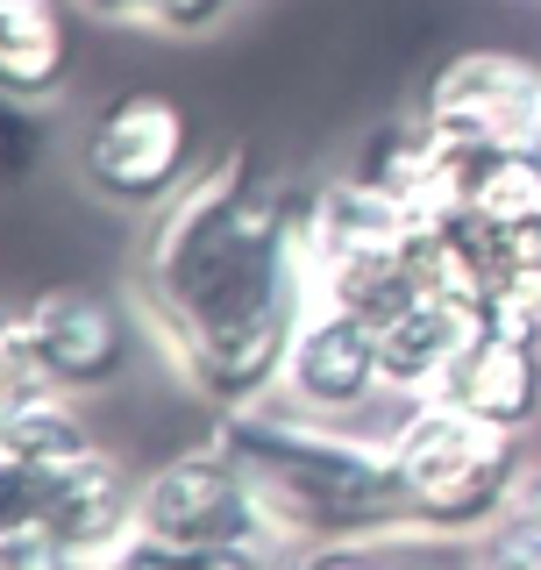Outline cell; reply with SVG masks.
Segmentation results:
<instances>
[{
  "instance_id": "obj_9",
  "label": "cell",
  "mask_w": 541,
  "mask_h": 570,
  "mask_svg": "<svg viewBox=\"0 0 541 570\" xmlns=\"http://www.w3.org/2000/svg\"><path fill=\"white\" fill-rule=\"evenodd\" d=\"M435 400L463 406V414L492 428H513V435H534L541 428V314H520V307L471 314V335H463Z\"/></svg>"
},
{
  "instance_id": "obj_24",
  "label": "cell",
  "mask_w": 541,
  "mask_h": 570,
  "mask_svg": "<svg viewBox=\"0 0 541 570\" xmlns=\"http://www.w3.org/2000/svg\"><path fill=\"white\" fill-rule=\"evenodd\" d=\"M285 549H264V542H228V549H200L193 570H278Z\"/></svg>"
},
{
  "instance_id": "obj_12",
  "label": "cell",
  "mask_w": 541,
  "mask_h": 570,
  "mask_svg": "<svg viewBox=\"0 0 541 570\" xmlns=\"http://www.w3.org/2000/svg\"><path fill=\"white\" fill-rule=\"evenodd\" d=\"M356 178H371V186L385 193V200H400L406 214L456 207L463 150L421 115V107H413V115H400V121H385V129L364 136V150H356Z\"/></svg>"
},
{
  "instance_id": "obj_23",
  "label": "cell",
  "mask_w": 541,
  "mask_h": 570,
  "mask_svg": "<svg viewBox=\"0 0 541 570\" xmlns=\"http://www.w3.org/2000/svg\"><path fill=\"white\" fill-rule=\"evenodd\" d=\"M100 570H193V549H171V542H157V534H129Z\"/></svg>"
},
{
  "instance_id": "obj_6",
  "label": "cell",
  "mask_w": 541,
  "mask_h": 570,
  "mask_svg": "<svg viewBox=\"0 0 541 570\" xmlns=\"http://www.w3.org/2000/svg\"><path fill=\"white\" fill-rule=\"evenodd\" d=\"M142 534H157V542H171V549H193V557H200V549H228V542L285 549L257 478H249L214 435L165 456L157 471H142Z\"/></svg>"
},
{
  "instance_id": "obj_14",
  "label": "cell",
  "mask_w": 541,
  "mask_h": 570,
  "mask_svg": "<svg viewBox=\"0 0 541 570\" xmlns=\"http://www.w3.org/2000/svg\"><path fill=\"white\" fill-rule=\"evenodd\" d=\"M406 236H413V214L356 171L306 193V257H314V272L321 264H350V257H377V249H406Z\"/></svg>"
},
{
  "instance_id": "obj_17",
  "label": "cell",
  "mask_w": 541,
  "mask_h": 570,
  "mask_svg": "<svg viewBox=\"0 0 541 570\" xmlns=\"http://www.w3.org/2000/svg\"><path fill=\"white\" fill-rule=\"evenodd\" d=\"M314 299H335V307H350L356 321H371V328H385V321H400L421 293V272H413L406 249H377V257H350V264H321L314 272Z\"/></svg>"
},
{
  "instance_id": "obj_7",
  "label": "cell",
  "mask_w": 541,
  "mask_h": 570,
  "mask_svg": "<svg viewBox=\"0 0 541 570\" xmlns=\"http://www.w3.org/2000/svg\"><path fill=\"white\" fill-rule=\"evenodd\" d=\"M421 115L456 142L484 157H541V65L520 50H456L435 65L421 94Z\"/></svg>"
},
{
  "instance_id": "obj_4",
  "label": "cell",
  "mask_w": 541,
  "mask_h": 570,
  "mask_svg": "<svg viewBox=\"0 0 541 570\" xmlns=\"http://www.w3.org/2000/svg\"><path fill=\"white\" fill-rule=\"evenodd\" d=\"M142 343H150L142 314L86 293V285L29 293L8 314V335H0V400H29V392L94 400V392H115L136 371Z\"/></svg>"
},
{
  "instance_id": "obj_11",
  "label": "cell",
  "mask_w": 541,
  "mask_h": 570,
  "mask_svg": "<svg viewBox=\"0 0 541 570\" xmlns=\"http://www.w3.org/2000/svg\"><path fill=\"white\" fill-rule=\"evenodd\" d=\"M285 400L328 421H356L364 406L385 400V356H377V328L356 321L335 299H314L285 356Z\"/></svg>"
},
{
  "instance_id": "obj_13",
  "label": "cell",
  "mask_w": 541,
  "mask_h": 570,
  "mask_svg": "<svg viewBox=\"0 0 541 570\" xmlns=\"http://www.w3.org/2000/svg\"><path fill=\"white\" fill-rule=\"evenodd\" d=\"M36 528H50L86 570H100L121 542H129V534H142V478H136L115 450H100V456L43 507V521H36Z\"/></svg>"
},
{
  "instance_id": "obj_10",
  "label": "cell",
  "mask_w": 541,
  "mask_h": 570,
  "mask_svg": "<svg viewBox=\"0 0 541 570\" xmlns=\"http://www.w3.org/2000/svg\"><path fill=\"white\" fill-rule=\"evenodd\" d=\"M456 207H471L492 243L499 307L541 314V157H484L463 150Z\"/></svg>"
},
{
  "instance_id": "obj_2",
  "label": "cell",
  "mask_w": 541,
  "mask_h": 570,
  "mask_svg": "<svg viewBox=\"0 0 541 570\" xmlns=\"http://www.w3.org/2000/svg\"><path fill=\"white\" fill-rule=\"evenodd\" d=\"M214 442L257 478L285 542H400L413 534L392 442L356 435L350 421L306 414L285 392H270L257 406L214 414Z\"/></svg>"
},
{
  "instance_id": "obj_18",
  "label": "cell",
  "mask_w": 541,
  "mask_h": 570,
  "mask_svg": "<svg viewBox=\"0 0 541 570\" xmlns=\"http://www.w3.org/2000/svg\"><path fill=\"white\" fill-rule=\"evenodd\" d=\"M58 150V121H50V100H8V178L29 186L36 171Z\"/></svg>"
},
{
  "instance_id": "obj_27",
  "label": "cell",
  "mask_w": 541,
  "mask_h": 570,
  "mask_svg": "<svg viewBox=\"0 0 541 570\" xmlns=\"http://www.w3.org/2000/svg\"><path fill=\"white\" fill-rule=\"evenodd\" d=\"M377 570H427V563H413V557H392V542H385V563Z\"/></svg>"
},
{
  "instance_id": "obj_16",
  "label": "cell",
  "mask_w": 541,
  "mask_h": 570,
  "mask_svg": "<svg viewBox=\"0 0 541 570\" xmlns=\"http://www.w3.org/2000/svg\"><path fill=\"white\" fill-rule=\"evenodd\" d=\"M471 314L449 307V299H413L400 321L377 328V356H385V392L392 400H435L449 364H456Z\"/></svg>"
},
{
  "instance_id": "obj_26",
  "label": "cell",
  "mask_w": 541,
  "mask_h": 570,
  "mask_svg": "<svg viewBox=\"0 0 541 570\" xmlns=\"http://www.w3.org/2000/svg\"><path fill=\"white\" fill-rule=\"evenodd\" d=\"M513 513H528V521H541V456L528 463V485H520V507Z\"/></svg>"
},
{
  "instance_id": "obj_15",
  "label": "cell",
  "mask_w": 541,
  "mask_h": 570,
  "mask_svg": "<svg viewBox=\"0 0 541 570\" xmlns=\"http://www.w3.org/2000/svg\"><path fill=\"white\" fill-rule=\"evenodd\" d=\"M79 43H71L65 0H0V94L8 100H58L71 86Z\"/></svg>"
},
{
  "instance_id": "obj_3",
  "label": "cell",
  "mask_w": 541,
  "mask_h": 570,
  "mask_svg": "<svg viewBox=\"0 0 541 570\" xmlns=\"http://www.w3.org/2000/svg\"><path fill=\"white\" fill-rule=\"evenodd\" d=\"M392 463L406 485V521L421 542H478L484 528H499L520 507L528 485V435L492 428L449 400H406V414L392 421Z\"/></svg>"
},
{
  "instance_id": "obj_22",
  "label": "cell",
  "mask_w": 541,
  "mask_h": 570,
  "mask_svg": "<svg viewBox=\"0 0 541 570\" xmlns=\"http://www.w3.org/2000/svg\"><path fill=\"white\" fill-rule=\"evenodd\" d=\"M385 542H285L278 570H377Z\"/></svg>"
},
{
  "instance_id": "obj_25",
  "label": "cell",
  "mask_w": 541,
  "mask_h": 570,
  "mask_svg": "<svg viewBox=\"0 0 541 570\" xmlns=\"http://www.w3.org/2000/svg\"><path fill=\"white\" fill-rule=\"evenodd\" d=\"M71 8H79L86 22H107V29H121V22H142V14H150V0H71Z\"/></svg>"
},
{
  "instance_id": "obj_19",
  "label": "cell",
  "mask_w": 541,
  "mask_h": 570,
  "mask_svg": "<svg viewBox=\"0 0 541 570\" xmlns=\"http://www.w3.org/2000/svg\"><path fill=\"white\" fill-rule=\"evenodd\" d=\"M463 570H541V521L506 513V521L484 528L478 542H463Z\"/></svg>"
},
{
  "instance_id": "obj_1",
  "label": "cell",
  "mask_w": 541,
  "mask_h": 570,
  "mask_svg": "<svg viewBox=\"0 0 541 570\" xmlns=\"http://www.w3.org/2000/svg\"><path fill=\"white\" fill-rule=\"evenodd\" d=\"M306 307V193L264 178L249 150H222L200 165V178L142 236L136 314L178 385L214 414L257 406L285 385Z\"/></svg>"
},
{
  "instance_id": "obj_8",
  "label": "cell",
  "mask_w": 541,
  "mask_h": 570,
  "mask_svg": "<svg viewBox=\"0 0 541 570\" xmlns=\"http://www.w3.org/2000/svg\"><path fill=\"white\" fill-rule=\"evenodd\" d=\"M100 456V428L79 392L0 400V528H36L86 463Z\"/></svg>"
},
{
  "instance_id": "obj_20",
  "label": "cell",
  "mask_w": 541,
  "mask_h": 570,
  "mask_svg": "<svg viewBox=\"0 0 541 570\" xmlns=\"http://www.w3.org/2000/svg\"><path fill=\"white\" fill-rule=\"evenodd\" d=\"M236 8H243V0H150V14H142V22L193 43V36L228 29V22H236Z\"/></svg>"
},
{
  "instance_id": "obj_5",
  "label": "cell",
  "mask_w": 541,
  "mask_h": 570,
  "mask_svg": "<svg viewBox=\"0 0 541 570\" xmlns=\"http://www.w3.org/2000/svg\"><path fill=\"white\" fill-rule=\"evenodd\" d=\"M71 171L100 207L165 214L200 178V121L165 86H121L71 142Z\"/></svg>"
},
{
  "instance_id": "obj_21",
  "label": "cell",
  "mask_w": 541,
  "mask_h": 570,
  "mask_svg": "<svg viewBox=\"0 0 541 570\" xmlns=\"http://www.w3.org/2000/svg\"><path fill=\"white\" fill-rule=\"evenodd\" d=\"M0 570H86L50 528H0Z\"/></svg>"
}]
</instances>
